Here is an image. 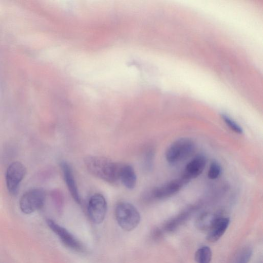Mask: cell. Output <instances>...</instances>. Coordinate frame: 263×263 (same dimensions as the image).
Returning a JSON list of instances; mask_svg holds the SVG:
<instances>
[{"label": "cell", "mask_w": 263, "mask_h": 263, "mask_svg": "<svg viewBox=\"0 0 263 263\" xmlns=\"http://www.w3.org/2000/svg\"><path fill=\"white\" fill-rule=\"evenodd\" d=\"M46 198L45 191L40 188L31 189L25 192L20 200V207L25 214H31L41 209Z\"/></svg>", "instance_id": "4"}, {"label": "cell", "mask_w": 263, "mask_h": 263, "mask_svg": "<svg viewBox=\"0 0 263 263\" xmlns=\"http://www.w3.org/2000/svg\"><path fill=\"white\" fill-rule=\"evenodd\" d=\"M84 163L88 171L96 177L111 183L119 181L122 163L93 156L86 157Z\"/></svg>", "instance_id": "1"}, {"label": "cell", "mask_w": 263, "mask_h": 263, "mask_svg": "<svg viewBox=\"0 0 263 263\" xmlns=\"http://www.w3.org/2000/svg\"><path fill=\"white\" fill-rule=\"evenodd\" d=\"M87 210L89 219L93 223L99 224L102 222L107 210L105 197L99 193L93 194L89 199Z\"/></svg>", "instance_id": "6"}, {"label": "cell", "mask_w": 263, "mask_h": 263, "mask_svg": "<svg viewBox=\"0 0 263 263\" xmlns=\"http://www.w3.org/2000/svg\"><path fill=\"white\" fill-rule=\"evenodd\" d=\"M25 173V167L20 162H13L8 167L6 174V184L8 190L11 195L17 194L20 184Z\"/></svg>", "instance_id": "7"}, {"label": "cell", "mask_w": 263, "mask_h": 263, "mask_svg": "<svg viewBox=\"0 0 263 263\" xmlns=\"http://www.w3.org/2000/svg\"><path fill=\"white\" fill-rule=\"evenodd\" d=\"M252 250L249 247H244L235 254L232 263H248L252 256Z\"/></svg>", "instance_id": "16"}, {"label": "cell", "mask_w": 263, "mask_h": 263, "mask_svg": "<svg viewBox=\"0 0 263 263\" xmlns=\"http://www.w3.org/2000/svg\"><path fill=\"white\" fill-rule=\"evenodd\" d=\"M221 171V166L216 161L212 162L209 167L208 176L209 179L214 180L217 178Z\"/></svg>", "instance_id": "18"}, {"label": "cell", "mask_w": 263, "mask_h": 263, "mask_svg": "<svg viewBox=\"0 0 263 263\" xmlns=\"http://www.w3.org/2000/svg\"><path fill=\"white\" fill-rule=\"evenodd\" d=\"M206 165V159L201 155L195 156L186 165L182 175L190 181L199 176Z\"/></svg>", "instance_id": "11"}, {"label": "cell", "mask_w": 263, "mask_h": 263, "mask_svg": "<svg viewBox=\"0 0 263 263\" xmlns=\"http://www.w3.org/2000/svg\"><path fill=\"white\" fill-rule=\"evenodd\" d=\"M115 216L120 227L125 231L135 229L140 221V215L136 208L132 204L121 202L115 208Z\"/></svg>", "instance_id": "2"}, {"label": "cell", "mask_w": 263, "mask_h": 263, "mask_svg": "<svg viewBox=\"0 0 263 263\" xmlns=\"http://www.w3.org/2000/svg\"><path fill=\"white\" fill-rule=\"evenodd\" d=\"M212 257L211 249L208 246L199 248L195 254L197 263H210Z\"/></svg>", "instance_id": "15"}, {"label": "cell", "mask_w": 263, "mask_h": 263, "mask_svg": "<svg viewBox=\"0 0 263 263\" xmlns=\"http://www.w3.org/2000/svg\"><path fill=\"white\" fill-rule=\"evenodd\" d=\"M221 215L206 212L201 214L195 221V226L199 230L208 231L216 219Z\"/></svg>", "instance_id": "14"}, {"label": "cell", "mask_w": 263, "mask_h": 263, "mask_svg": "<svg viewBox=\"0 0 263 263\" xmlns=\"http://www.w3.org/2000/svg\"><path fill=\"white\" fill-rule=\"evenodd\" d=\"M47 223L65 246L75 251H84L85 248L82 243L67 230L51 219H48Z\"/></svg>", "instance_id": "8"}, {"label": "cell", "mask_w": 263, "mask_h": 263, "mask_svg": "<svg viewBox=\"0 0 263 263\" xmlns=\"http://www.w3.org/2000/svg\"><path fill=\"white\" fill-rule=\"evenodd\" d=\"M194 210V207H192L168 220L163 224L161 228H158L154 231L153 233L154 237L158 238L164 232H172L176 230L188 219Z\"/></svg>", "instance_id": "9"}, {"label": "cell", "mask_w": 263, "mask_h": 263, "mask_svg": "<svg viewBox=\"0 0 263 263\" xmlns=\"http://www.w3.org/2000/svg\"><path fill=\"white\" fill-rule=\"evenodd\" d=\"M65 181L71 195L78 203L80 202V198L75 181L72 170L70 165L66 162L61 163Z\"/></svg>", "instance_id": "12"}, {"label": "cell", "mask_w": 263, "mask_h": 263, "mask_svg": "<svg viewBox=\"0 0 263 263\" xmlns=\"http://www.w3.org/2000/svg\"><path fill=\"white\" fill-rule=\"evenodd\" d=\"M194 147V144L190 139L180 138L173 142L166 149V160L171 164L182 161L192 153Z\"/></svg>", "instance_id": "3"}, {"label": "cell", "mask_w": 263, "mask_h": 263, "mask_svg": "<svg viewBox=\"0 0 263 263\" xmlns=\"http://www.w3.org/2000/svg\"><path fill=\"white\" fill-rule=\"evenodd\" d=\"M153 154H154L152 151H148L146 154L145 166L148 169H149L151 167Z\"/></svg>", "instance_id": "19"}, {"label": "cell", "mask_w": 263, "mask_h": 263, "mask_svg": "<svg viewBox=\"0 0 263 263\" xmlns=\"http://www.w3.org/2000/svg\"><path fill=\"white\" fill-rule=\"evenodd\" d=\"M221 118L227 126L234 132L241 134L243 133L242 128L235 121L226 115H221Z\"/></svg>", "instance_id": "17"}, {"label": "cell", "mask_w": 263, "mask_h": 263, "mask_svg": "<svg viewBox=\"0 0 263 263\" xmlns=\"http://www.w3.org/2000/svg\"><path fill=\"white\" fill-rule=\"evenodd\" d=\"M230 224L228 217L220 216L207 231L206 238L211 242L218 240L226 232Z\"/></svg>", "instance_id": "10"}, {"label": "cell", "mask_w": 263, "mask_h": 263, "mask_svg": "<svg viewBox=\"0 0 263 263\" xmlns=\"http://www.w3.org/2000/svg\"><path fill=\"white\" fill-rule=\"evenodd\" d=\"M119 181L128 189H133L135 187L137 182V176L132 166L127 164H122Z\"/></svg>", "instance_id": "13"}, {"label": "cell", "mask_w": 263, "mask_h": 263, "mask_svg": "<svg viewBox=\"0 0 263 263\" xmlns=\"http://www.w3.org/2000/svg\"><path fill=\"white\" fill-rule=\"evenodd\" d=\"M190 181L182 175L180 177L171 180L160 186L153 189L148 194L151 199L162 200L169 198L178 192L181 188Z\"/></svg>", "instance_id": "5"}]
</instances>
